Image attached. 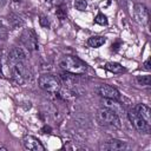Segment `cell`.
Listing matches in <instances>:
<instances>
[{
    "instance_id": "cell-1",
    "label": "cell",
    "mask_w": 151,
    "mask_h": 151,
    "mask_svg": "<svg viewBox=\"0 0 151 151\" xmlns=\"http://www.w3.org/2000/svg\"><path fill=\"white\" fill-rule=\"evenodd\" d=\"M60 67L67 72V73H72V74H83L86 72V65L85 63H83L79 58L74 57V55H66L60 60Z\"/></svg>"
},
{
    "instance_id": "cell-2",
    "label": "cell",
    "mask_w": 151,
    "mask_h": 151,
    "mask_svg": "<svg viewBox=\"0 0 151 151\" xmlns=\"http://www.w3.org/2000/svg\"><path fill=\"white\" fill-rule=\"evenodd\" d=\"M97 119L101 125L105 126H120V119L116 111L109 109V107H101L97 112Z\"/></svg>"
},
{
    "instance_id": "cell-3",
    "label": "cell",
    "mask_w": 151,
    "mask_h": 151,
    "mask_svg": "<svg viewBox=\"0 0 151 151\" xmlns=\"http://www.w3.org/2000/svg\"><path fill=\"white\" fill-rule=\"evenodd\" d=\"M38 84L44 91L50 92V93H58L60 91V87H61L59 79L54 76H51V74L40 76L38 79Z\"/></svg>"
},
{
    "instance_id": "cell-4",
    "label": "cell",
    "mask_w": 151,
    "mask_h": 151,
    "mask_svg": "<svg viewBox=\"0 0 151 151\" xmlns=\"http://www.w3.org/2000/svg\"><path fill=\"white\" fill-rule=\"evenodd\" d=\"M11 74H12L13 80L17 84H19V85L24 84L27 80V78H28V76H27V68H26L24 61H18V63L12 64Z\"/></svg>"
},
{
    "instance_id": "cell-5",
    "label": "cell",
    "mask_w": 151,
    "mask_h": 151,
    "mask_svg": "<svg viewBox=\"0 0 151 151\" xmlns=\"http://www.w3.org/2000/svg\"><path fill=\"white\" fill-rule=\"evenodd\" d=\"M127 117H129L130 122L132 123V125L136 127V130H138L139 132H143V133H149V132H150V124L146 123V122L134 111V109L131 110V111L127 113Z\"/></svg>"
},
{
    "instance_id": "cell-6",
    "label": "cell",
    "mask_w": 151,
    "mask_h": 151,
    "mask_svg": "<svg viewBox=\"0 0 151 151\" xmlns=\"http://www.w3.org/2000/svg\"><path fill=\"white\" fill-rule=\"evenodd\" d=\"M21 41L26 46V48L29 51H37L39 48L38 38L33 29H25L21 35Z\"/></svg>"
},
{
    "instance_id": "cell-7",
    "label": "cell",
    "mask_w": 151,
    "mask_h": 151,
    "mask_svg": "<svg viewBox=\"0 0 151 151\" xmlns=\"http://www.w3.org/2000/svg\"><path fill=\"white\" fill-rule=\"evenodd\" d=\"M97 93L101 97H104L105 99H113V100H119L120 98V93L119 91L107 84H101L97 87Z\"/></svg>"
},
{
    "instance_id": "cell-8",
    "label": "cell",
    "mask_w": 151,
    "mask_h": 151,
    "mask_svg": "<svg viewBox=\"0 0 151 151\" xmlns=\"http://www.w3.org/2000/svg\"><path fill=\"white\" fill-rule=\"evenodd\" d=\"M133 15L137 22L145 25L149 22V11L145 5L143 4H136L133 7Z\"/></svg>"
},
{
    "instance_id": "cell-9",
    "label": "cell",
    "mask_w": 151,
    "mask_h": 151,
    "mask_svg": "<svg viewBox=\"0 0 151 151\" xmlns=\"http://www.w3.org/2000/svg\"><path fill=\"white\" fill-rule=\"evenodd\" d=\"M22 144L25 146V149L31 150V151H44L45 147L44 145L40 143V140L33 136H27L24 138Z\"/></svg>"
},
{
    "instance_id": "cell-10",
    "label": "cell",
    "mask_w": 151,
    "mask_h": 151,
    "mask_svg": "<svg viewBox=\"0 0 151 151\" xmlns=\"http://www.w3.org/2000/svg\"><path fill=\"white\" fill-rule=\"evenodd\" d=\"M127 149V145L125 142L119 139H110L100 145V150H109V151H117V150H124Z\"/></svg>"
},
{
    "instance_id": "cell-11",
    "label": "cell",
    "mask_w": 151,
    "mask_h": 151,
    "mask_svg": "<svg viewBox=\"0 0 151 151\" xmlns=\"http://www.w3.org/2000/svg\"><path fill=\"white\" fill-rule=\"evenodd\" d=\"M25 59H26V52L21 47H13L8 53V61L11 64L18 61H25Z\"/></svg>"
},
{
    "instance_id": "cell-12",
    "label": "cell",
    "mask_w": 151,
    "mask_h": 151,
    "mask_svg": "<svg viewBox=\"0 0 151 151\" xmlns=\"http://www.w3.org/2000/svg\"><path fill=\"white\" fill-rule=\"evenodd\" d=\"M134 111L149 124H151V110L147 105L145 104H138L136 107H134Z\"/></svg>"
},
{
    "instance_id": "cell-13",
    "label": "cell",
    "mask_w": 151,
    "mask_h": 151,
    "mask_svg": "<svg viewBox=\"0 0 151 151\" xmlns=\"http://www.w3.org/2000/svg\"><path fill=\"white\" fill-rule=\"evenodd\" d=\"M105 41H106V39H105L104 37H100V35H93V37H91V38L87 40V44H88L91 47L97 48V47H100L101 45H104Z\"/></svg>"
},
{
    "instance_id": "cell-14",
    "label": "cell",
    "mask_w": 151,
    "mask_h": 151,
    "mask_svg": "<svg viewBox=\"0 0 151 151\" xmlns=\"http://www.w3.org/2000/svg\"><path fill=\"white\" fill-rule=\"evenodd\" d=\"M105 70H107V71H110V72H112V73H122V72H124L125 70H124V67L119 64V63H106L105 64Z\"/></svg>"
},
{
    "instance_id": "cell-15",
    "label": "cell",
    "mask_w": 151,
    "mask_h": 151,
    "mask_svg": "<svg viewBox=\"0 0 151 151\" xmlns=\"http://www.w3.org/2000/svg\"><path fill=\"white\" fill-rule=\"evenodd\" d=\"M136 83L139 86L149 87L150 86V83H151V78H150L149 74H146V76H137L136 77Z\"/></svg>"
},
{
    "instance_id": "cell-16",
    "label": "cell",
    "mask_w": 151,
    "mask_h": 151,
    "mask_svg": "<svg viewBox=\"0 0 151 151\" xmlns=\"http://www.w3.org/2000/svg\"><path fill=\"white\" fill-rule=\"evenodd\" d=\"M94 22L98 25H101V26H106L107 25V18L103 13H98L97 17L94 18Z\"/></svg>"
},
{
    "instance_id": "cell-17",
    "label": "cell",
    "mask_w": 151,
    "mask_h": 151,
    "mask_svg": "<svg viewBox=\"0 0 151 151\" xmlns=\"http://www.w3.org/2000/svg\"><path fill=\"white\" fill-rule=\"evenodd\" d=\"M74 7L79 11H85L87 7V2H86V0H76Z\"/></svg>"
},
{
    "instance_id": "cell-18",
    "label": "cell",
    "mask_w": 151,
    "mask_h": 151,
    "mask_svg": "<svg viewBox=\"0 0 151 151\" xmlns=\"http://www.w3.org/2000/svg\"><path fill=\"white\" fill-rule=\"evenodd\" d=\"M55 14H57L60 19H64V18L66 17V12H65V9H64V6H57Z\"/></svg>"
},
{
    "instance_id": "cell-19",
    "label": "cell",
    "mask_w": 151,
    "mask_h": 151,
    "mask_svg": "<svg viewBox=\"0 0 151 151\" xmlns=\"http://www.w3.org/2000/svg\"><path fill=\"white\" fill-rule=\"evenodd\" d=\"M7 38V29L5 26L0 24V40H5Z\"/></svg>"
},
{
    "instance_id": "cell-20",
    "label": "cell",
    "mask_w": 151,
    "mask_h": 151,
    "mask_svg": "<svg viewBox=\"0 0 151 151\" xmlns=\"http://www.w3.org/2000/svg\"><path fill=\"white\" fill-rule=\"evenodd\" d=\"M39 22H40V25H41L42 27H48V26H50V21H48V19H47L46 17H40Z\"/></svg>"
},
{
    "instance_id": "cell-21",
    "label": "cell",
    "mask_w": 151,
    "mask_h": 151,
    "mask_svg": "<svg viewBox=\"0 0 151 151\" xmlns=\"http://www.w3.org/2000/svg\"><path fill=\"white\" fill-rule=\"evenodd\" d=\"M50 1L55 6H65V4L67 2V0H50Z\"/></svg>"
},
{
    "instance_id": "cell-22",
    "label": "cell",
    "mask_w": 151,
    "mask_h": 151,
    "mask_svg": "<svg viewBox=\"0 0 151 151\" xmlns=\"http://www.w3.org/2000/svg\"><path fill=\"white\" fill-rule=\"evenodd\" d=\"M144 66H145L146 70H150V59H147V60L144 63Z\"/></svg>"
},
{
    "instance_id": "cell-23",
    "label": "cell",
    "mask_w": 151,
    "mask_h": 151,
    "mask_svg": "<svg viewBox=\"0 0 151 151\" xmlns=\"http://www.w3.org/2000/svg\"><path fill=\"white\" fill-rule=\"evenodd\" d=\"M14 1H19V0H14Z\"/></svg>"
}]
</instances>
